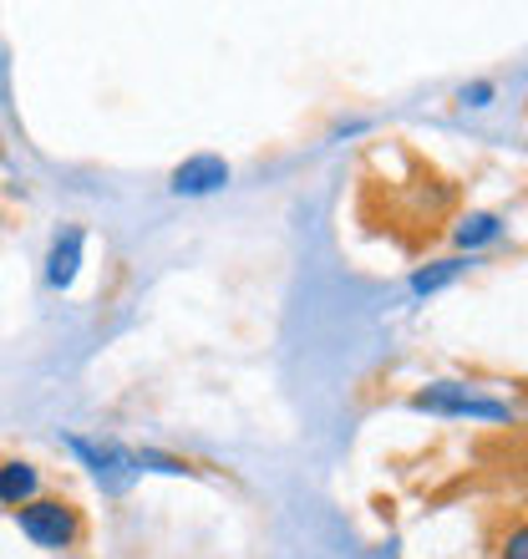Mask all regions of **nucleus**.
Returning <instances> with one entry per match:
<instances>
[{
  "instance_id": "nucleus-1",
  "label": "nucleus",
  "mask_w": 528,
  "mask_h": 559,
  "mask_svg": "<svg viewBox=\"0 0 528 559\" xmlns=\"http://www.w3.org/2000/svg\"><path fill=\"white\" fill-rule=\"evenodd\" d=\"M15 524L41 549H76L87 539V519L72 499H31L26 509H15Z\"/></svg>"
},
{
  "instance_id": "nucleus-8",
  "label": "nucleus",
  "mask_w": 528,
  "mask_h": 559,
  "mask_svg": "<svg viewBox=\"0 0 528 559\" xmlns=\"http://www.w3.org/2000/svg\"><path fill=\"white\" fill-rule=\"evenodd\" d=\"M463 270H468V260H437V265H427V270H417V275H411V290H417V295H437L442 285H453Z\"/></svg>"
},
{
  "instance_id": "nucleus-9",
  "label": "nucleus",
  "mask_w": 528,
  "mask_h": 559,
  "mask_svg": "<svg viewBox=\"0 0 528 559\" xmlns=\"http://www.w3.org/2000/svg\"><path fill=\"white\" fill-rule=\"evenodd\" d=\"M493 559H528V514L508 519L493 539Z\"/></svg>"
},
{
  "instance_id": "nucleus-7",
  "label": "nucleus",
  "mask_w": 528,
  "mask_h": 559,
  "mask_svg": "<svg viewBox=\"0 0 528 559\" xmlns=\"http://www.w3.org/2000/svg\"><path fill=\"white\" fill-rule=\"evenodd\" d=\"M453 235H457V245H463V250H483V245H493V239L503 235V219H499V214H468Z\"/></svg>"
},
{
  "instance_id": "nucleus-6",
  "label": "nucleus",
  "mask_w": 528,
  "mask_h": 559,
  "mask_svg": "<svg viewBox=\"0 0 528 559\" xmlns=\"http://www.w3.org/2000/svg\"><path fill=\"white\" fill-rule=\"evenodd\" d=\"M76 270H82V229H67V235L51 245V260H46V280H51V285H72Z\"/></svg>"
},
{
  "instance_id": "nucleus-3",
  "label": "nucleus",
  "mask_w": 528,
  "mask_h": 559,
  "mask_svg": "<svg viewBox=\"0 0 528 559\" xmlns=\"http://www.w3.org/2000/svg\"><path fill=\"white\" fill-rule=\"evenodd\" d=\"M72 448L92 463V473L103 478V488H112V493H122V488L137 478V453H128V448H118V442H92V438H72Z\"/></svg>"
},
{
  "instance_id": "nucleus-2",
  "label": "nucleus",
  "mask_w": 528,
  "mask_h": 559,
  "mask_svg": "<svg viewBox=\"0 0 528 559\" xmlns=\"http://www.w3.org/2000/svg\"><path fill=\"white\" fill-rule=\"evenodd\" d=\"M411 407L432 417H478V423H514V407L493 397H478L463 382H432L422 392H411Z\"/></svg>"
},
{
  "instance_id": "nucleus-4",
  "label": "nucleus",
  "mask_w": 528,
  "mask_h": 559,
  "mask_svg": "<svg viewBox=\"0 0 528 559\" xmlns=\"http://www.w3.org/2000/svg\"><path fill=\"white\" fill-rule=\"evenodd\" d=\"M224 183H229V163L214 158V153H199V158L173 168V193H189V199L214 193V189H224Z\"/></svg>"
},
{
  "instance_id": "nucleus-10",
  "label": "nucleus",
  "mask_w": 528,
  "mask_h": 559,
  "mask_svg": "<svg viewBox=\"0 0 528 559\" xmlns=\"http://www.w3.org/2000/svg\"><path fill=\"white\" fill-rule=\"evenodd\" d=\"M463 103H468V107H488V103H493V82H472V87H463Z\"/></svg>"
},
{
  "instance_id": "nucleus-5",
  "label": "nucleus",
  "mask_w": 528,
  "mask_h": 559,
  "mask_svg": "<svg viewBox=\"0 0 528 559\" xmlns=\"http://www.w3.org/2000/svg\"><path fill=\"white\" fill-rule=\"evenodd\" d=\"M36 493H41V473H36V463H26V457L0 463V503H5V509H26Z\"/></svg>"
}]
</instances>
